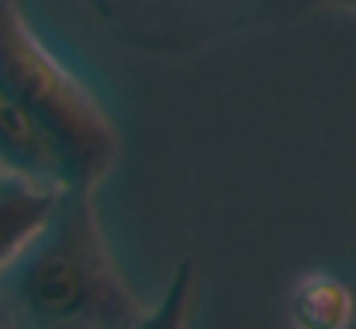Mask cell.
<instances>
[{"label": "cell", "instance_id": "obj_7", "mask_svg": "<svg viewBox=\"0 0 356 329\" xmlns=\"http://www.w3.org/2000/svg\"><path fill=\"white\" fill-rule=\"evenodd\" d=\"M322 4H333V8H348V12H356V0H322Z\"/></svg>", "mask_w": 356, "mask_h": 329}, {"label": "cell", "instance_id": "obj_5", "mask_svg": "<svg viewBox=\"0 0 356 329\" xmlns=\"http://www.w3.org/2000/svg\"><path fill=\"white\" fill-rule=\"evenodd\" d=\"M356 318V298L337 275L314 272L291 291V326L295 329H348Z\"/></svg>", "mask_w": 356, "mask_h": 329}, {"label": "cell", "instance_id": "obj_8", "mask_svg": "<svg viewBox=\"0 0 356 329\" xmlns=\"http://www.w3.org/2000/svg\"><path fill=\"white\" fill-rule=\"evenodd\" d=\"M0 329H4V321H0Z\"/></svg>", "mask_w": 356, "mask_h": 329}, {"label": "cell", "instance_id": "obj_6", "mask_svg": "<svg viewBox=\"0 0 356 329\" xmlns=\"http://www.w3.org/2000/svg\"><path fill=\"white\" fill-rule=\"evenodd\" d=\"M192 295H195V264L192 260H180L169 287H165V295L157 298V306L142 314L131 329H188Z\"/></svg>", "mask_w": 356, "mask_h": 329}, {"label": "cell", "instance_id": "obj_4", "mask_svg": "<svg viewBox=\"0 0 356 329\" xmlns=\"http://www.w3.org/2000/svg\"><path fill=\"white\" fill-rule=\"evenodd\" d=\"M62 188L24 180V176H0V268L8 264L50 218Z\"/></svg>", "mask_w": 356, "mask_h": 329}, {"label": "cell", "instance_id": "obj_3", "mask_svg": "<svg viewBox=\"0 0 356 329\" xmlns=\"http://www.w3.org/2000/svg\"><path fill=\"white\" fill-rule=\"evenodd\" d=\"M0 172L24 176V180L47 184V188H65L58 153L4 92H0Z\"/></svg>", "mask_w": 356, "mask_h": 329}, {"label": "cell", "instance_id": "obj_9", "mask_svg": "<svg viewBox=\"0 0 356 329\" xmlns=\"http://www.w3.org/2000/svg\"><path fill=\"white\" fill-rule=\"evenodd\" d=\"M0 176H4V172H0Z\"/></svg>", "mask_w": 356, "mask_h": 329}, {"label": "cell", "instance_id": "obj_2", "mask_svg": "<svg viewBox=\"0 0 356 329\" xmlns=\"http://www.w3.org/2000/svg\"><path fill=\"white\" fill-rule=\"evenodd\" d=\"M0 92L42 130L65 188L92 191L119 157V130L62 58L35 35L19 0H0Z\"/></svg>", "mask_w": 356, "mask_h": 329}, {"label": "cell", "instance_id": "obj_1", "mask_svg": "<svg viewBox=\"0 0 356 329\" xmlns=\"http://www.w3.org/2000/svg\"><path fill=\"white\" fill-rule=\"evenodd\" d=\"M142 314L108 249L92 191L62 188L42 230L0 268L4 329H131Z\"/></svg>", "mask_w": 356, "mask_h": 329}]
</instances>
